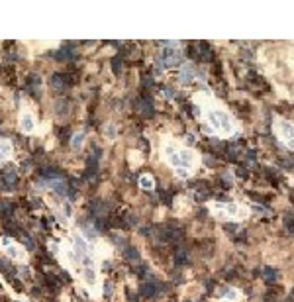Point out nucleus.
I'll return each instance as SVG.
<instances>
[{"label":"nucleus","instance_id":"nucleus-9","mask_svg":"<svg viewBox=\"0 0 294 302\" xmlns=\"http://www.w3.org/2000/svg\"><path fill=\"white\" fill-rule=\"evenodd\" d=\"M239 296H241V292H239V290H235V288H227V292H226V296H223V300H227V302H237V300H239Z\"/></svg>","mask_w":294,"mask_h":302},{"label":"nucleus","instance_id":"nucleus-3","mask_svg":"<svg viewBox=\"0 0 294 302\" xmlns=\"http://www.w3.org/2000/svg\"><path fill=\"white\" fill-rule=\"evenodd\" d=\"M210 210L220 220H245L249 216V208L241 202H210Z\"/></svg>","mask_w":294,"mask_h":302},{"label":"nucleus","instance_id":"nucleus-2","mask_svg":"<svg viewBox=\"0 0 294 302\" xmlns=\"http://www.w3.org/2000/svg\"><path fill=\"white\" fill-rule=\"evenodd\" d=\"M163 159L167 161L169 167L175 169L179 177H190L198 165V153L184 145H179L173 139V141L163 143Z\"/></svg>","mask_w":294,"mask_h":302},{"label":"nucleus","instance_id":"nucleus-7","mask_svg":"<svg viewBox=\"0 0 294 302\" xmlns=\"http://www.w3.org/2000/svg\"><path fill=\"white\" fill-rule=\"evenodd\" d=\"M12 155V145L4 139H0V159H8Z\"/></svg>","mask_w":294,"mask_h":302},{"label":"nucleus","instance_id":"nucleus-10","mask_svg":"<svg viewBox=\"0 0 294 302\" xmlns=\"http://www.w3.org/2000/svg\"><path fill=\"white\" fill-rule=\"evenodd\" d=\"M84 277H86V280H88V283H94V279H96V275H94V273L90 271V269H86Z\"/></svg>","mask_w":294,"mask_h":302},{"label":"nucleus","instance_id":"nucleus-11","mask_svg":"<svg viewBox=\"0 0 294 302\" xmlns=\"http://www.w3.org/2000/svg\"><path fill=\"white\" fill-rule=\"evenodd\" d=\"M82 143V134H78V135H74V141H73V145L77 147V145H81Z\"/></svg>","mask_w":294,"mask_h":302},{"label":"nucleus","instance_id":"nucleus-4","mask_svg":"<svg viewBox=\"0 0 294 302\" xmlns=\"http://www.w3.org/2000/svg\"><path fill=\"white\" fill-rule=\"evenodd\" d=\"M273 131H275L279 141L286 149L294 151V122L282 118V116H275V120H273Z\"/></svg>","mask_w":294,"mask_h":302},{"label":"nucleus","instance_id":"nucleus-6","mask_svg":"<svg viewBox=\"0 0 294 302\" xmlns=\"http://www.w3.org/2000/svg\"><path fill=\"white\" fill-rule=\"evenodd\" d=\"M180 78H183V82H190L194 78V67L192 65H184L183 67V73H180Z\"/></svg>","mask_w":294,"mask_h":302},{"label":"nucleus","instance_id":"nucleus-1","mask_svg":"<svg viewBox=\"0 0 294 302\" xmlns=\"http://www.w3.org/2000/svg\"><path fill=\"white\" fill-rule=\"evenodd\" d=\"M200 118H202V130L210 135L231 138V135L241 131L237 120L230 114V110L210 96L200 104Z\"/></svg>","mask_w":294,"mask_h":302},{"label":"nucleus","instance_id":"nucleus-5","mask_svg":"<svg viewBox=\"0 0 294 302\" xmlns=\"http://www.w3.org/2000/svg\"><path fill=\"white\" fill-rule=\"evenodd\" d=\"M20 124H22V130L24 131H31L35 128V120L31 118L30 114H22V120H20Z\"/></svg>","mask_w":294,"mask_h":302},{"label":"nucleus","instance_id":"nucleus-8","mask_svg":"<svg viewBox=\"0 0 294 302\" xmlns=\"http://www.w3.org/2000/svg\"><path fill=\"white\" fill-rule=\"evenodd\" d=\"M139 184H141V188L151 190L153 187H155V181H153V177H151V175H141V179H139Z\"/></svg>","mask_w":294,"mask_h":302}]
</instances>
